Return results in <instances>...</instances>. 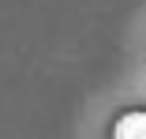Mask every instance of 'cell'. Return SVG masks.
Returning a JSON list of instances; mask_svg holds the SVG:
<instances>
[{
    "label": "cell",
    "instance_id": "obj_1",
    "mask_svg": "<svg viewBox=\"0 0 146 139\" xmlns=\"http://www.w3.org/2000/svg\"><path fill=\"white\" fill-rule=\"evenodd\" d=\"M112 139H146V109H135V113H124L112 124Z\"/></svg>",
    "mask_w": 146,
    "mask_h": 139
}]
</instances>
